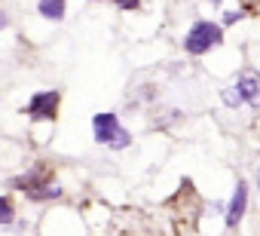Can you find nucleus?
Returning <instances> with one entry per match:
<instances>
[{
  "label": "nucleus",
  "mask_w": 260,
  "mask_h": 236,
  "mask_svg": "<svg viewBox=\"0 0 260 236\" xmlns=\"http://www.w3.org/2000/svg\"><path fill=\"white\" fill-rule=\"evenodd\" d=\"M245 16H248L245 10H226V13H223V22H220V25H223V28H230V25H239V22H242Z\"/></svg>",
  "instance_id": "nucleus-11"
},
{
  "label": "nucleus",
  "mask_w": 260,
  "mask_h": 236,
  "mask_svg": "<svg viewBox=\"0 0 260 236\" xmlns=\"http://www.w3.org/2000/svg\"><path fill=\"white\" fill-rule=\"evenodd\" d=\"M141 4L144 0H113V7L119 13H135V10H141Z\"/></svg>",
  "instance_id": "nucleus-12"
},
{
  "label": "nucleus",
  "mask_w": 260,
  "mask_h": 236,
  "mask_svg": "<svg viewBox=\"0 0 260 236\" xmlns=\"http://www.w3.org/2000/svg\"><path fill=\"white\" fill-rule=\"evenodd\" d=\"M68 10V0H37V13L49 22H61Z\"/></svg>",
  "instance_id": "nucleus-8"
},
{
  "label": "nucleus",
  "mask_w": 260,
  "mask_h": 236,
  "mask_svg": "<svg viewBox=\"0 0 260 236\" xmlns=\"http://www.w3.org/2000/svg\"><path fill=\"white\" fill-rule=\"evenodd\" d=\"M208 4H211V7H220V4H223V0H208Z\"/></svg>",
  "instance_id": "nucleus-14"
},
{
  "label": "nucleus",
  "mask_w": 260,
  "mask_h": 236,
  "mask_svg": "<svg viewBox=\"0 0 260 236\" xmlns=\"http://www.w3.org/2000/svg\"><path fill=\"white\" fill-rule=\"evenodd\" d=\"M220 101H223V107H230V110L245 107V98L239 95V89H236V86H223V89H220Z\"/></svg>",
  "instance_id": "nucleus-10"
},
{
  "label": "nucleus",
  "mask_w": 260,
  "mask_h": 236,
  "mask_svg": "<svg viewBox=\"0 0 260 236\" xmlns=\"http://www.w3.org/2000/svg\"><path fill=\"white\" fill-rule=\"evenodd\" d=\"M223 43V25L211 22V19H196L190 25V31L184 34V52L199 58V55H208L211 49H217Z\"/></svg>",
  "instance_id": "nucleus-2"
},
{
  "label": "nucleus",
  "mask_w": 260,
  "mask_h": 236,
  "mask_svg": "<svg viewBox=\"0 0 260 236\" xmlns=\"http://www.w3.org/2000/svg\"><path fill=\"white\" fill-rule=\"evenodd\" d=\"M52 181H55V178H52V172H49L46 166H31L28 172L10 178V187H13V190H22V193H31V190H37V187H43V184H52Z\"/></svg>",
  "instance_id": "nucleus-5"
},
{
  "label": "nucleus",
  "mask_w": 260,
  "mask_h": 236,
  "mask_svg": "<svg viewBox=\"0 0 260 236\" xmlns=\"http://www.w3.org/2000/svg\"><path fill=\"white\" fill-rule=\"evenodd\" d=\"M22 110H25V116H31L34 123H55L58 120V110H61V92L58 89L34 92Z\"/></svg>",
  "instance_id": "nucleus-3"
},
{
  "label": "nucleus",
  "mask_w": 260,
  "mask_h": 236,
  "mask_svg": "<svg viewBox=\"0 0 260 236\" xmlns=\"http://www.w3.org/2000/svg\"><path fill=\"white\" fill-rule=\"evenodd\" d=\"M25 196L31 202H58V199H64V187L58 181H52V184H43V187H37V190H31Z\"/></svg>",
  "instance_id": "nucleus-7"
},
{
  "label": "nucleus",
  "mask_w": 260,
  "mask_h": 236,
  "mask_svg": "<svg viewBox=\"0 0 260 236\" xmlns=\"http://www.w3.org/2000/svg\"><path fill=\"white\" fill-rule=\"evenodd\" d=\"M254 110H260V98H257V104H254Z\"/></svg>",
  "instance_id": "nucleus-16"
},
{
  "label": "nucleus",
  "mask_w": 260,
  "mask_h": 236,
  "mask_svg": "<svg viewBox=\"0 0 260 236\" xmlns=\"http://www.w3.org/2000/svg\"><path fill=\"white\" fill-rule=\"evenodd\" d=\"M233 86L239 89V95L245 98V104H248V107H254V104H257V98H260V71H254V68L242 71V74H239V80H236Z\"/></svg>",
  "instance_id": "nucleus-6"
},
{
  "label": "nucleus",
  "mask_w": 260,
  "mask_h": 236,
  "mask_svg": "<svg viewBox=\"0 0 260 236\" xmlns=\"http://www.w3.org/2000/svg\"><path fill=\"white\" fill-rule=\"evenodd\" d=\"M254 181H257V190H260V166H257V172H254Z\"/></svg>",
  "instance_id": "nucleus-13"
},
{
  "label": "nucleus",
  "mask_w": 260,
  "mask_h": 236,
  "mask_svg": "<svg viewBox=\"0 0 260 236\" xmlns=\"http://www.w3.org/2000/svg\"><path fill=\"white\" fill-rule=\"evenodd\" d=\"M92 138H95V144H101L107 151L132 148V132L122 126L116 110H101V113L92 116Z\"/></svg>",
  "instance_id": "nucleus-1"
},
{
  "label": "nucleus",
  "mask_w": 260,
  "mask_h": 236,
  "mask_svg": "<svg viewBox=\"0 0 260 236\" xmlns=\"http://www.w3.org/2000/svg\"><path fill=\"white\" fill-rule=\"evenodd\" d=\"M89 4H107V0H89Z\"/></svg>",
  "instance_id": "nucleus-15"
},
{
  "label": "nucleus",
  "mask_w": 260,
  "mask_h": 236,
  "mask_svg": "<svg viewBox=\"0 0 260 236\" xmlns=\"http://www.w3.org/2000/svg\"><path fill=\"white\" fill-rule=\"evenodd\" d=\"M16 199L10 196V193H4L0 196V227H13L16 224Z\"/></svg>",
  "instance_id": "nucleus-9"
},
{
  "label": "nucleus",
  "mask_w": 260,
  "mask_h": 236,
  "mask_svg": "<svg viewBox=\"0 0 260 236\" xmlns=\"http://www.w3.org/2000/svg\"><path fill=\"white\" fill-rule=\"evenodd\" d=\"M248 202H251V190H248V181L239 178L236 187H233V196L226 199V212H223V227L226 230H239L245 212H248Z\"/></svg>",
  "instance_id": "nucleus-4"
}]
</instances>
